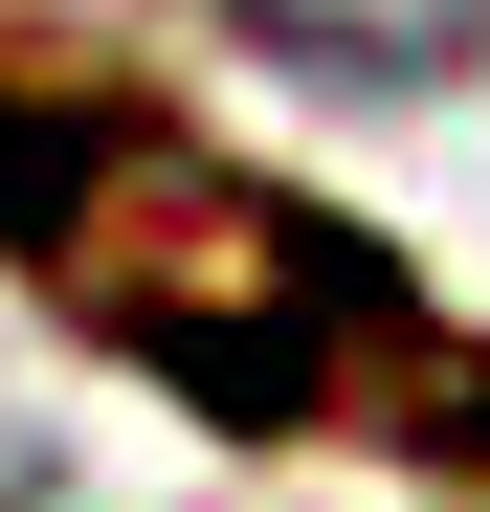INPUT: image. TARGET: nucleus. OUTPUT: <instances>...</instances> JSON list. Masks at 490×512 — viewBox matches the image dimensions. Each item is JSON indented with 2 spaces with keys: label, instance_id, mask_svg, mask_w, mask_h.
<instances>
[{
  "label": "nucleus",
  "instance_id": "nucleus-1",
  "mask_svg": "<svg viewBox=\"0 0 490 512\" xmlns=\"http://www.w3.org/2000/svg\"><path fill=\"white\" fill-rule=\"evenodd\" d=\"M0 268H45L67 334H112L201 423H424V446H490V357L357 223H312L268 179H201L156 112L67 90V67H0Z\"/></svg>",
  "mask_w": 490,
  "mask_h": 512
},
{
  "label": "nucleus",
  "instance_id": "nucleus-2",
  "mask_svg": "<svg viewBox=\"0 0 490 512\" xmlns=\"http://www.w3.org/2000/svg\"><path fill=\"white\" fill-rule=\"evenodd\" d=\"M290 90H468L490 67V0H223Z\"/></svg>",
  "mask_w": 490,
  "mask_h": 512
}]
</instances>
